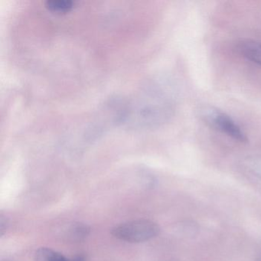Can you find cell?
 I'll return each mask as SVG.
<instances>
[{"label":"cell","mask_w":261,"mask_h":261,"mask_svg":"<svg viewBox=\"0 0 261 261\" xmlns=\"http://www.w3.org/2000/svg\"><path fill=\"white\" fill-rule=\"evenodd\" d=\"M198 117L207 126L231 137L241 143L247 142V137L234 120L215 107L205 105L198 111Z\"/></svg>","instance_id":"obj_1"},{"label":"cell","mask_w":261,"mask_h":261,"mask_svg":"<svg viewBox=\"0 0 261 261\" xmlns=\"http://www.w3.org/2000/svg\"><path fill=\"white\" fill-rule=\"evenodd\" d=\"M160 228L156 223L149 220H137L116 226L112 234L117 239L129 243H140L155 238Z\"/></svg>","instance_id":"obj_2"},{"label":"cell","mask_w":261,"mask_h":261,"mask_svg":"<svg viewBox=\"0 0 261 261\" xmlns=\"http://www.w3.org/2000/svg\"><path fill=\"white\" fill-rule=\"evenodd\" d=\"M241 54L251 62L261 65V42L245 40L239 44Z\"/></svg>","instance_id":"obj_3"},{"label":"cell","mask_w":261,"mask_h":261,"mask_svg":"<svg viewBox=\"0 0 261 261\" xmlns=\"http://www.w3.org/2000/svg\"><path fill=\"white\" fill-rule=\"evenodd\" d=\"M45 8L51 13L65 14L74 8V4L68 0H50L45 2Z\"/></svg>","instance_id":"obj_4"},{"label":"cell","mask_w":261,"mask_h":261,"mask_svg":"<svg viewBox=\"0 0 261 261\" xmlns=\"http://www.w3.org/2000/svg\"><path fill=\"white\" fill-rule=\"evenodd\" d=\"M35 261H68V258L47 247H41L35 253Z\"/></svg>","instance_id":"obj_5"},{"label":"cell","mask_w":261,"mask_h":261,"mask_svg":"<svg viewBox=\"0 0 261 261\" xmlns=\"http://www.w3.org/2000/svg\"><path fill=\"white\" fill-rule=\"evenodd\" d=\"M242 166L249 173L261 179V155H251L244 159Z\"/></svg>","instance_id":"obj_6"},{"label":"cell","mask_w":261,"mask_h":261,"mask_svg":"<svg viewBox=\"0 0 261 261\" xmlns=\"http://www.w3.org/2000/svg\"><path fill=\"white\" fill-rule=\"evenodd\" d=\"M90 227L82 223H77L71 227L70 230V236L74 241H82L89 235Z\"/></svg>","instance_id":"obj_7"},{"label":"cell","mask_w":261,"mask_h":261,"mask_svg":"<svg viewBox=\"0 0 261 261\" xmlns=\"http://www.w3.org/2000/svg\"><path fill=\"white\" fill-rule=\"evenodd\" d=\"M68 261H87L86 256L82 254L76 255L74 257L68 259Z\"/></svg>","instance_id":"obj_8"},{"label":"cell","mask_w":261,"mask_h":261,"mask_svg":"<svg viewBox=\"0 0 261 261\" xmlns=\"http://www.w3.org/2000/svg\"><path fill=\"white\" fill-rule=\"evenodd\" d=\"M169 261H175V260H169Z\"/></svg>","instance_id":"obj_9"}]
</instances>
